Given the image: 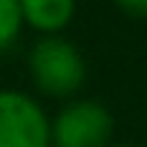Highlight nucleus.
Returning <instances> with one entry per match:
<instances>
[{"mask_svg": "<svg viewBox=\"0 0 147 147\" xmlns=\"http://www.w3.org/2000/svg\"><path fill=\"white\" fill-rule=\"evenodd\" d=\"M26 72L40 95L72 101L87 84V58L63 35L38 38L26 52Z\"/></svg>", "mask_w": 147, "mask_h": 147, "instance_id": "obj_1", "label": "nucleus"}, {"mask_svg": "<svg viewBox=\"0 0 147 147\" xmlns=\"http://www.w3.org/2000/svg\"><path fill=\"white\" fill-rule=\"evenodd\" d=\"M115 118L95 98H72L49 115V147H113Z\"/></svg>", "mask_w": 147, "mask_h": 147, "instance_id": "obj_2", "label": "nucleus"}, {"mask_svg": "<svg viewBox=\"0 0 147 147\" xmlns=\"http://www.w3.org/2000/svg\"><path fill=\"white\" fill-rule=\"evenodd\" d=\"M0 147H49V115L20 90H0Z\"/></svg>", "mask_w": 147, "mask_h": 147, "instance_id": "obj_3", "label": "nucleus"}, {"mask_svg": "<svg viewBox=\"0 0 147 147\" xmlns=\"http://www.w3.org/2000/svg\"><path fill=\"white\" fill-rule=\"evenodd\" d=\"M23 26L38 32L40 38L63 35V29L75 18V3L72 0H20Z\"/></svg>", "mask_w": 147, "mask_h": 147, "instance_id": "obj_4", "label": "nucleus"}, {"mask_svg": "<svg viewBox=\"0 0 147 147\" xmlns=\"http://www.w3.org/2000/svg\"><path fill=\"white\" fill-rule=\"evenodd\" d=\"M23 29L26 26L20 15V0H0V52L9 49Z\"/></svg>", "mask_w": 147, "mask_h": 147, "instance_id": "obj_5", "label": "nucleus"}, {"mask_svg": "<svg viewBox=\"0 0 147 147\" xmlns=\"http://www.w3.org/2000/svg\"><path fill=\"white\" fill-rule=\"evenodd\" d=\"M118 12L136 18V20H147V0H130V3H118Z\"/></svg>", "mask_w": 147, "mask_h": 147, "instance_id": "obj_6", "label": "nucleus"}, {"mask_svg": "<svg viewBox=\"0 0 147 147\" xmlns=\"http://www.w3.org/2000/svg\"><path fill=\"white\" fill-rule=\"evenodd\" d=\"M113 147H133V144H113Z\"/></svg>", "mask_w": 147, "mask_h": 147, "instance_id": "obj_7", "label": "nucleus"}]
</instances>
